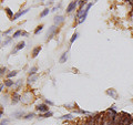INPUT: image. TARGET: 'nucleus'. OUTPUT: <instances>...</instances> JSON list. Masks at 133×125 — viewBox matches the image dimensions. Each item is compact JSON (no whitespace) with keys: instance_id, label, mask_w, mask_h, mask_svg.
<instances>
[{"instance_id":"72a5a7b5","label":"nucleus","mask_w":133,"mask_h":125,"mask_svg":"<svg viewBox=\"0 0 133 125\" xmlns=\"http://www.w3.org/2000/svg\"><path fill=\"white\" fill-rule=\"evenodd\" d=\"M2 115H4V110H0V118H1Z\"/></svg>"},{"instance_id":"c756f323","label":"nucleus","mask_w":133,"mask_h":125,"mask_svg":"<svg viewBox=\"0 0 133 125\" xmlns=\"http://www.w3.org/2000/svg\"><path fill=\"white\" fill-rule=\"evenodd\" d=\"M44 103L47 104V105H53V102H51V101H49V100H46Z\"/></svg>"},{"instance_id":"f03ea898","label":"nucleus","mask_w":133,"mask_h":125,"mask_svg":"<svg viewBox=\"0 0 133 125\" xmlns=\"http://www.w3.org/2000/svg\"><path fill=\"white\" fill-rule=\"evenodd\" d=\"M79 6V0H73V1H71L70 4H69V6L67 7V13H71L73 10H76L77 7Z\"/></svg>"},{"instance_id":"2f4dec72","label":"nucleus","mask_w":133,"mask_h":125,"mask_svg":"<svg viewBox=\"0 0 133 125\" xmlns=\"http://www.w3.org/2000/svg\"><path fill=\"white\" fill-rule=\"evenodd\" d=\"M11 30H12V29H8L7 31H6V32L4 33V34H8V33H10V32H11Z\"/></svg>"},{"instance_id":"aec40b11","label":"nucleus","mask_w":133,"mask_h":125,"mask_svg":"<svg viewBox=\"0 0 133 125\" xmlns=\"http://www.w3.org/2000/svg\"><path fill=\"white\" fill-rule=\"evenodd\" d=\"M86 4H88V0H79V6H78V7L83 8L84 6H86Z\"/></svg>"},{"instance_id":"423d86ee","label":"nucleus","mask_w":133,"mask_h":125,"mask_svg":"<svg viewBox=\"0 0 133 125\" xmlns=\"http://www.w3.org/2000/svg\"><path fill=\"white\" fill-rule=\"evenodd\" d=\"M20 101H21V95H20L19 93L14 92L13 94H12V97H11V103L17 104L18 102H20Z\"/></svg>"},{"instance_id":"f704fd0d","label":"nucleus","mask_w":133,"mask_h":125,"mask_svg":"<svg viewBox=\"0 0 133 125\" xmlns=\"http://www.w3.org/2000/svg\"><path fill=\"white\" fill-rule=\"evenodd\" d=\"M58 8H59V7H54L53 9H52V11H53V12H56V11L58 10Z\"/></svg>"},{"instance_id":"6ab92c4d","label":"nucleus","mask_w":133,"mask_h":125,"mask_svg":"<svg viewBox=\"0 0 133 125\" xmlns=\"http://www.w3.org/2000/svg\"><path fill=\"white\" fill-rule=\"evenodd\" d=\"M49 11H50V9H49V8H46V9H44V10H43L42 12L40 13V18H43V17H46V16L49 13Z\"/></svg>"},{"instance_id":"393cba45","label":"nucleus","mask_w":133,"mask_h":125,"mask_svg":"<svg viewBox=\"0 0 133 125\" xmlns=\"http://www.w3.org/2000/svg\"><path fill=\"white\" fill-rule=\"evenodd\" d=\"M21 30H18V31H16V32L13 33V36H12V38H13V39H17V38L19 37V36H21Z\"/></svg>"},{"instance_id":"5701e85b","label":"nucleus","mask_w":133,"mask_h":125,"mask_svg":"<svg viewBox=\"0 0 133 125\" xmlns=\"http://www.w3.org/2000/svg\"><path fill=\"white\" fill-rule=\"evenodd\" d=\"M34 113H29V114H27V115H25V116H23V118H25V120H30V118H33L34 117Z\"/></svg>"},{"instance_id":"4be33fe9","label":"nucleus","mask_w":133,"mask_h":125,"mask_svg":"<svg viewBox=\"0 0 133 125\" xmlns=\"http://www.w3.org/2000/svg\"><path fill=\"white\" fill-rule=\"evenodd\" d=\"M13 116H14L16 118L22 117V116H23V112H21V111H20V112H14V113H13Z\"/></svg>"},{"instance_id":"b1692460","label":"nucleus","mask_w":133,"mask_h":125,"mask_svg":"<svg viewBox=\"0 0 133 125\" xmlns=\"http://www.w3.org/2000/svg\"><path fill=\"white\" fill-rule=\"evenodd\" d=\"M42 29H43V24H40V26H38V27H37V29L34 30V34H38L40 31H42Z\"/></svg>"},{"instance_id":"2eb2a0df","label":"nucleus","mask_w":133,"mask_h":125,"mask_svg":"<svg viewBox=\"0 0 133 125\" xmlns=\"http://www.w3.org/2000/svg\"><path fill=\"white\" fill-rule=\"evenodd\" d=\"M25 47H26V42H25V41H21V42H19V43L17 44V47H16V50H17V51H19V50L23 49Z\"/></svg>"},{"instance_id":"39448f33","label":"nucleus","mask_w":133,"mask_h":125,"mask_svg":"<svg viewBox=\"0 0 133 125\" xmlns=\"http://www.w3.org/2000/svg\"><path fill=\"white\" fill-rule=\"evenodd\" d=\"M36 110L39 111L40 113H46V112H48V111H49V106H48L46 103H43V104H38V105L36 106Z\"/></svg>"},{"instance_id":"9d476101","label":"nucleus","mask_w":133,"mask_h":125,"mask_svg":"<svg viewBox=\"0 0 133 125\" xmlns=\"http://www.w3.org/2000/svg\"><path fill=\"white\" fill-rule=\"evenodd\" d=\"M52 115H53V113L50 112V111H48V112H46V113H41V114L39 115V117L46 118V117H50V116H52Z\"/></svg>"},{"instance_id":"dca6fc26","label":"nucleus","mask_w":133,"mask_h":125,"mask_svg":"<svg viewBox=\"0 0 133 125\" xmlns=\"http://www.w3.org/2000/svg\"><path fill=\"white\" fill-rule=\"evenodd\" d=\"M4 11H6V13H7V16L8 17H9V18H13V12H12V10H11L10 8H6V9H4ZM10 19V20H11Z\"/></svg>"},{"instance_id":"9b49d317","label":"nucleus","mask_w":133,"mask_h":125,"mask_svg":"<svg viewBox=\"0 0 133 125\" xmlns=\"http://www.w3.org/2000/svg\"><path fill=\"white\" fill-rule=\"evenodd\" d=\"M40 51H41V47H40V45L39 47H36V48L32 50V58H36L37 55L39 54Z\"/></svg>"},{"instance_id":"20e7f679","label":"nucleus","mask_w":133,"mask_h":125,"mask_svg":"<svg viewBox=\"0 0 133 125\" xmlns=\"http://www.w3.org/2000/svg\"><path fill=\"white\" fill-rule=\"evenodd\" d=\"M57 30H58V28H57V26H54V24L49 28V30H48V32H47V41H49L52 37H54Z\"/></svg>"},{"instance_id":"412c9836","label":"nucleus","mask_w":133,"mask_h":125,"mask_svg":"<svg viewBox=\"0 0 133 125\" xmlns=\"http://www.w3.org/2000/svg\"><path fill=\"white\" fill-rule=\"evenodd\" d=\"M18 74V72L17 71H11V72H9V73H7V77L8 79H10V77H16Z\"/></svg>"},{"instance_id":"7ed1b4c3","label":"nucleus","mask_w":133,"mask_h":125,"mask_svg":"<svg viewBox=\"0 0 133 125\" xmlns=\"http://www.w3.org/2000/svg\"><path fill=\"white\" fill-rule=\"evenodd\" d=\"M105 94H107L108 96H111V99H113V100H118V97H119L118 91H116L115 89H113V88L108 89V90L105 91Z\"/></svg>"},{"instance_id":"bb28decb","label":"nucleus","mask_w":133,"mask_h":125,"mask_svg":"<svg viewBox=\"0 0 133 125\" xmlns=\"http://www.w3.org/2000/svg\"><path fill=\"white\" fill-rule=\"evenodd\" d=\"M21 84H22V80H18V82H17V83H14V85H16V89L18 90L19 86H20Z\"/></svg>"},{"instance_id":"f257e3e1","label":"nucleus","mask_w":133,"mask_h":125,"mask_svg":"<svg viewBox=\"0 0 133 125\" xmlns=\"http://www.w3.org/2000/svg\"><path fill=\"white\" fill-rule=\"evenodd\" d=\"M92 4H93V2H89V4L86 6V10H84V13H83L81 17H80V19L78 20V22L77 23H82V22H84V20L86 19V17H88V13H89V11H90V8L92 7Z\"/></svg>"},{"instance_id":"c85d7f7f","label":"nucleus","mask_w":133,"mask_h":125,"mask_svg":"<svg viewBox=\"0 0 133 125\" xmlns=\"http://www.w3.org/2000/svg\"><path fill=\"white\" fill-rule=\"evenodd\" d=\"M11 40H12V38H8V39H7L6 41H4V45H7L8 43H10Z\"/></svg>"},{"instance_id":"4468645a","label":"nucleus","mask_w":133,"mask_h":125,"mask_svg":"<svg viewBox=\"0 0 133 125\" xmlns=\"http://www.w3.org/2000/svg\"><path fill=\"white\" fill-rule=\"evenodd\" d=\"M73 118H74V116L69 113V114H65V115H63V116H60L59 120H73Z\"/></svg>"},{"instance_id":"f8f14e48","label":"nucleus","mask_w":133,"mask_h":125,"mask_svg":"<svg viewBox=\"0 0 133 125\" xmlns=\"http://www.w3.org/2000/svg\"><path fill=\"white\" fill-rule=\"evenodd\" d=\"M38 80V75L34 74V75H29L28 77V83H33V82H36Z\"/></svg>"},{"instance_id":"a878e982","label":"nucleus","mask_w":133,"mask_h":125,"mask_svg":"<svg viewBox=\"0 0 133 125\" xmlns=\"http://www.w3.org/2000/svg\"><path fill=\"white\" fill-rule=\"evenodd\" d=\"M4 73L7 74V68H4V66L0 68V77H1V75H4Z\"/></svg>"},{"instance_id":"a211bd4d","label":"nucleus","mask_w":133,"mask_h":125,"mask_svg":"<svg viewBox=\"0 0 133 125\" xmlns=\"http://www.w3.org/2000/svg\"><path fill=\"white\" fill-rule=\"evenodd\" d=\"M78 38H79V33L78 32H74L73 33V36H72V38L71 39H70V43H73V42H74V41L77 40V39H78Z\"/></svg>"},{"instance_id":"cd10ccee","label":"nucleus","mask_w":133,"mask_h":125,"mask_svg":"<svg viewBox=\"0 0 133 125\" xmlns=\"http://www.w3.org/2000/svg\"><path fill=\"white\" fill-rule=\"evenodd\" d=\"M8 123H9V120H8V118H6V120H2V121H1L0 125H7Z\"/></svg>"},{"instance_id":"f3484780","label":"nucleus","mask_w":133,"mask_h":125,"mask_svg":"<svg viewBox=\"0 0 133 125\" xmlns=\"http://www.w3.org/2000/svg\"><path fill=\"white\" fill-rule=\"evenodd\" d=\"M38 71V66H32L30 70H29V75H34Z\"/></svg>"},{"instance_id":"0eeeda50","label":"nucleus","mask_w":133,"mask_h":125,"mask_svg":"<svg viewBox=\"0 0 133 125\" xmlns=\"http://www.w3.org/2000/svg\"><path fill=\"white\" fill-rule=\"evenodd\" d=\"M63 21H64V17L63 16H56L54 17V20H53L54 26H60Z\"/></svg>"},{"instance_id":"473e14b6","label":"nucleus","mask_w":133,"mask_h":125,"mask_svg":"<svg viewBox=\"0 0 133 125\" xmlns=\"http://www.w3.org/2000/svg\"><path fill=\"white\" fill-rule=\"evenodd\" d=\"M4 84L2 83V84H0V92L2 91V89H4Z\"/></svg>"},{"instance_id":"1a4fd4ad","label":"nucleus","mask_w":133,"mask_h":125,"mask_svg":"<svg viewBox=\"0 0 133 125\" xmlns=\"http://www.w3.org/2000/svg\"><path fill=\"white\" fill-rule=\"evenodd\" d=\"M67 60H68V52H64V53H62V55L60 56L59 62H60V63H64V62H67Z\"/></svg>"},{"instance_id":"7c9ffc66","label":"nucleus","mask_w":133,"mask_h":125,"mask_svg":"<svg viewBox=\"0 0 133 125\" xmlns=\"http://www.w3.org/2000/svg\"><path fill=\"white\" fill-rule=\"evenodd\" d=\"M21 36H23V37H29V33L26 32V31H22V32H21Z\"/></svg>"},{"instance_id":"6e6552de","label":"nucleus","mask_w":133,"mask_h":125,"mask_svg":"<svg viewBox=\"0 0 133 125\" xmlns=\"http://www.w3.org/2000/svg\"><path fill=\"white\" fill-rule=\"evenodd\" d=\"M29 10H30V9H25V10H22V11H19V12H17V13H16V15L13 16V18L11 19V20H17V19H19L20 17H21V16L26 15V13H27V12H28Z\"/></svg>"},{"instance_id":"ddd939ff","label":"nucleus","mask_w":133,"mask_h":125,"mask_svg":"<svg viewBox=\"0 0 133 125\" xmlns=\"http://www.w3.org/2000/svg\"><path fill=\"white\" fill-rule=\"evenodd\" d=\"M4 86H7V88H11L12 85H14V82L12 81V80H10V79H8V80H6V81L4 82Z\"/></svg>"}]
</instances>
